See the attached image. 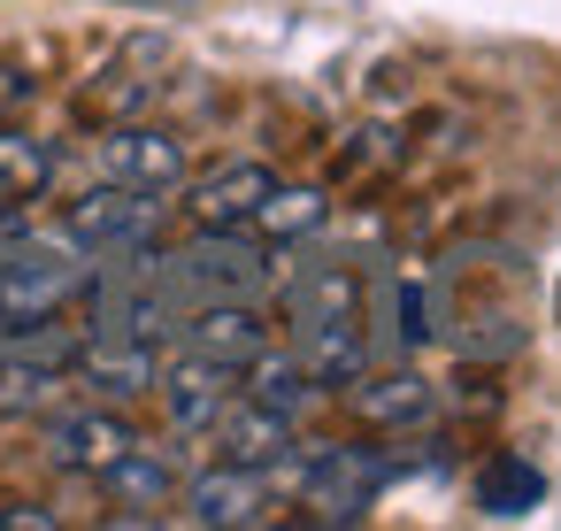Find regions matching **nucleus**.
Returning a JSON list of instances; mask_svg holds the SVG:
<instances>
[{"mask_svg": "<svg viewBox=\"0 0 561 531\" xmlns=\"http://www.w3.org/2000/svg\"><path fill=\"white\" fill-rule=\"evenodd\" d=\"M277 193V170L270 162H231V170H216V178H201L193 185V224L201 231H247L254 224V208Z\"/></svg>", "mask_w": 561, "mask_h": 531, "instance_id": "nucleus-10", "label": "nucleus"}, {"mask_svg": "<svg viewBox=\"0 0 561 531\" xmlns=\"http://www.w3.org/2000/svg\"><path fill=\"white\" fill-rule=\"evenodd\" d=\"M101 178L139 185V193H170V185H185V139H170L154 124H124L101 139Z\"/></svg>", "mask_w": 561, "mask_h": 531, "instance_id": "nucleus-8", "label": "nucleus"}, {"mask_svg": "<svg viewBox=\"0 0 561 531\" xmlns=\"http://www.w3.org/2000/svg\"><path fill=\"white\" fill-rule=\"evenodd\" d=\"M116 9H139V16H178V9H201V0H116Z\"/></svg>", "mask_w": 561, "mask_h": 531, "instance_id": "nucleus-21", "label": "nucleus"}, {"mask_svg": "<svg viewBox=\"0 0 561 531\" xmlns=\"http://www.w3.org/2000/svg\"><path fill=\"white\" fill-rule=\"evenodd\" d=\"M316 224H323V193H308V185H277V193L254 208L247 231H262V239H300V231H316Z\"/></svg>", "mask_w": 561, "mask_h": 531, "instance_id": "nucleus-19", "label": "nucleus"}, {"mask_svg": "<svg viewBox=\"0 0 561 531\" xmlns=\"http://www.w3.org/2000/svg\"><path fill=\"white\" fill-rule=\"evenodd\" d=\"M124 447H131V423H124L116 408H62V416L47 423V462L85 470V477H101Z\"/></svg>", "mask_w": 561, "mask_h": 531, "instance_id": "nucleus-12", "label": "nucleus"}, {"mask_svg": "<svg viewBox=\"0 0 561 531\" xmlns=\"http://www.w3.org/2000/svg\"><path fill=\"white\" fill-rule=\"evenodd\" d=\"M178 339H185V354H208V362L247 370V362L270 347V324H262L254 301H193V308L178 316Z\"/></svg>", "mask_w": 561, "mask_h": 531, "instance_id": "nucleus-7", "label": "nucleus"}, {"mask_svg": "<svg viewBox=\"0 0 561 531\" xmlns=\"http://www.w3.org/2000/svg\"><path fill=\"white\" fill-rule=\"evenodd\" d=\"M101 485H108V500H116V508H139V516L178 500V470H170L154 447H139V439H131V447L101 470Z\"/></svg>", "mask_w": 561, "mask_h": 531, "instance_id": "nucleus-14", "label": "nucleus"}, {"mask_svg": "<svg viewBox=\"0 0 561 531\" xmlns=\"http://www.w3.org/2000/svg\"><path fill=\"white\" fill-rule=\"evenodd\" d=\"M538 500H546V477H538L523 454L484 462V477H477V508H484V516H530Z\"/></svg>", "mask_w": 561, "mask_h": 531, "instance_id": "nucleus-17", "label": "nucleus"}, {"mask_svg": "<svg viewBox=\"0 0 561 531\" xmlns=\"http://www.w3.org/2000/svg\"><path fill=\"white\" fill-rule=\"evenodd\" d=\"M93 285V262L70 231L55 239H9L0 247V339H24V331H47L78 293Z\"/></svg>", "mask_w": 561, "mask_h": 531, "instance_id": "nucleus-2", "label": "nucleus"}, {"mask_svg": "<svg viewBox=\"0 0 561 531\" xmlns=\"http://www.w3.org/2000/svg\"><path fill=\"white\" fill-rule=\"evenodd\" d=\"M62 516L55 508H39V500H9V508H0V531H55Z\"/></svg>", "mask_w": 561, "mask_h": 531, "instance_id": "nucleus-20", "label": "nucleus"}, {"mask_svg": "<svg viewBox=\"0 0 561 531\" xmlns=\"http://www.w3.org/2000/svg\"><path fill=\"white\" fill-rule=\"evenodd\" d=\"M62 231H70L85 255L154 247V239H162V193H139V185H108V178H101V193H85V201L70 208Z\"/></svg>", "mask_w": 561, "mask_h": 531, "instance_id": "nucleus-4", "label": "nucleus"}, {"mask_svg": "<svg viewBox=\"0 0 561 531\" xmlns=\"http://www.w3.org/2000/svg\"><path fill=\"white\" fill-rule=\"evenodd\" d=\"M385 477H392L385 454H369V447H323L308 462V477H300V500L323 523H354V516H369V500L385 493Z\"/></svg>", "mask_w": 561, "mask_h": 531, "instance_id": "nucleus-5", "label": "nucleus"}, {"mask_svg": "<svg viewBox=\"0 0 561 531\" xmlns=\"http://www.w3.org/2000/svg\"><path fill=\"white\" fill-rule=\"evenodd\" d=\"M208 439L224 447V462H254V470H277L293 454V416L270 408V400H224V416L208 423Z\"/></svg>", "mask_w": 561, "mask_h": 531, "instance_id": "nucleus-9", "label": "nucleus"}, {"mask_svg": "<svg viewBox=\"0 0 561 531\" xmlns=\"http://www.w3.org/2000/svg\"><path fill=\"white\" fill-rule=\"evenodd\" d=\"M247 377H254V400H270V408H285V416H300V408L316 400V377H308V362H300L293 347H285V354L262 347V354L247 362Z\"/></svg>", "mask_w": 561, "mask_h": 531, "instance_id": "nucleus-18", "label": "nucleus"}, {"mask_svg": "<svg viewBox=\"0 0 561 531\" xmlns=\"http://www.w3.org/2000/svg\"><path fill=\"white\" fill-rule=\"evenodd\" d=\"M293 308V354L308 362L316 385H354L369 370V324H362V285L339 262H308L285 293Z\"/></svg>", "mask_w": 561, "mask_h": 531, "instance_id": "nucleus-1", "label": "nucleus"}, {"mask_svg": "<svg viewBox=\"0 0 561 531\" xmlns=\"http://www.w3.org/2000/svg\"><path fill=\"white\" fill-rule=\"evenodd\" d=\"M55 185V147L32 132H0V208H24Z\"/></svg>", "mask_w": 561, "mask_h": 531, "instance_id": "nucleus-15", "label": "nucleus"}, {"mask_svg": "<svg viewBox=\"0 0 561 531\" xmlns=\"http://www.w3.org/2000/svg\"><path fill=\"white\" fill-rule=\"evenodd\" d=\"M354 408L369 423H415L431 416V385L415 370H385V377H354Z\"/></svg>", "mask_w": 561, "mask_h": 531, "instance_id": "nucleus-16", "label": "nucleus"}, {"mask_svg": "<svg viewBox=\"0 0 561 531\" xmlns=\"http://www.w3.org/2000/svg\"><path fill=\"white\" fill-rule=\"evenodd\" d=\"M270 508H277V485H270V470H254V462H216V470H201V477L185 485V516L208 523V531L270 523Z\"/></svg>", "mask_w": 561, "mask_h": 531, "instance_id": "nucleus-6", "label": "nucleus"}, {"mask_svg": "<svg viewBox=\"0 0 561 531\" xmlns=\"http://www.w3.org/2000/svg\"><path fill=\"white\" fill-rule=\"evenodd\" d=\"M154 393H162V408H170V423H178V431H208V423L224 416V400H231V362L178 354V362L154 377Z\"/></svg>", "mask_w": 561, "mask_h": 531, "instance_id": "nucleus-13", "label": "nucleus"}, {"mask_svg": "<svg viewBox=\"0 0 561 531\" xmlns=\"http://www.w3.org/2000/svg\"><path fill=\"white\" fill-rule=\"evenodd\" d=\"M70 370H78V385H93L101 400H139V393H154V377H162V362H154L147 339H101V331L70 354Z\"/></svg>", "mask_w": 561, "mask_h": 531, "instance_id": "nucleus-11", "label": "nucleus"}, {"mask_svg": "<svg viewBox=\"0 0 561 531\" xmlns=\"http://www.w3.org/2000/svg\"><path fill=\"white\" fill-rule=\"evenodd\" d=\"M154 270H162L178 308H193V301H262L270 293V255L239 231H201L193 247L154 255Z\"/></svg>", "mask_w": 561, "mask_h": 531, "instance_id": "nucleus-3", "label": "nucleus"}]
</instances>
